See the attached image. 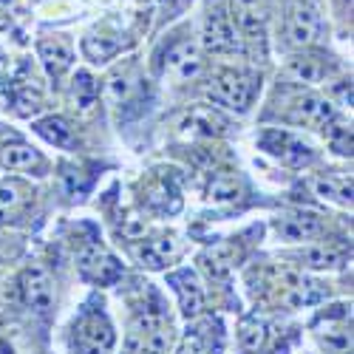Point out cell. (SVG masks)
Instances as JSON below:
<instances>
[{
	"mask_svg": "<svg viewBox=\"0 0 354 354\" xmlns=\"http://www.w3.org/2000/svg\"><path fill=\"white\" fill-rule=\"evenodd\" d=\"M113 326L100 309H88L74 320L71 329V351L74 354H111L113 348Z\"/></svg>",
	"mask_w": 354,
	"mask_h": 354,
	"instance_id": "6da1fadb",
	"label": "cell"
},
{
	"mask_svg": "<svg viewBox=\"0 0 354 354\" xmlns=\"http://www.w3.org/2000/svg\"><path fill=\"white\" fill-rule=\"evenodd\" d=\"M170 348V323L159 309H145L131 326L125 354H167Z\"/></svg>",
	"mask_w": 354,
	"mask_h": 354,
	"instance_id": "7a4b0ae2",
	"label": "cell"
},
{
	"mask_svg": "<svg viewBox=\"0 0 354 354\" xmlns=\"http://www.w3.org/2000/svg\"><path fill=\"white\" fill-rule=\"evenodd\" d=\"M261 88L258 77L255 74H247V71H227L221 74L213 85H210V100L218 102V105H227L232 111L244 113L255 97V91Z\"/></svg>",
	"mask_w": 354,
	"mask_h": 354,
	"instance_id": "3957f363",
	"label": "cell"
},
{
	"mask_svg": "<svg viewBox=\"0 0 354 354\" xmlns=\"http://www.w3.org/2000/svg\"><path fill=\"white\" fill-rule=\"evenodd\" d=\"M258 145L270 156L281 159L289 167H304V165H309L315 159L312 147L304 139H298L295 133H286V131H267V133H261L258 136Z\"/></svg>",
	"mask_w": 354,
	"mask_h": 354,
	"instance_id": "277c9868",
	"label": "cell"
},
{
	"mask_svg": "<svg viewBox=\"0 0 354 354\" xmlns=\"http://www.w3.org/2000/svg\"><path fill=\"white\" fill-rule=\"evenodd\" d=\"M77 267H80V272H82L85 281H94V283H113L116 278L122 275L120 261H116L108 250L97 247V244L85 247L77 255Z\"/></svg>",
	"mask_w": 354,
	"mask_h": 354,
	"instance_id": "5b68a950",
	"label": "cell"
},
{
	"mask_svg": "<svg viewBox=\"0 0 354 354\" xmlns=\"http://www.w3.org/2000/svg\"><path fill=\"white\" fill-rule=\"evenodd\" d=\"M204 48L213 51V54H232L241 48V40H239V32L230 20V15H224L221 9H213L204 20V37H201Z\"/></svg>",
	"mask_w": 354,
	"mask_h": 354,
	"instance_id": "8992f818",
	"label": "cell"
},
{
	"mask_svg": "<svg viewBox=\"0 0 354 354\" xmlns=\"http://www.w3.org/2000/svg\"><path fill=\"white\" fill-rule=\"evenodd\" d=\"M20 292H23V304L40 315H46L54 306V283L43 267H32L23 272Z\"/></svg>",
	"mask_w": 354,
	"mask_h": 354,
	"instance_id": "52a82bcc",
	"label": "cell"
},
{
	"mask_svg": "<svg viewBox=\"0 0 354 354\" xmlns=\"http://www.w3.org/2000/svg\"><path fill=\"white\" fill-rule=\"evenodd\" d=\"M320 9L315 3H298L289 17V43L292 46H309L320 35Z\"/></svg>",
	"mask_w": 354,
	"mask_h": 354,
	"instance_id": "ba28073f",
	"label": "cell"
},
{
	"mask_svg": "<svg viewBox=\"0 0 354 354\" xmlns=\"http://www.w3.org/2000/svg\"><path fill=\"white\" fill-rule=\"evenodd\" d=\"M201 74V57L190 43H182L167 51L165 57V77L176 80V82H187L193 77Z\"/></svg>",
	"mask_w": 354,
	"mask_h": 354,
	"instance_id": "9c48e42d",
	"label": "cell"
},
{
	"mask_svg": "<svg viewBox=\"0 0 354 354\" xmlns=\"http://www.w3.org/2000/svg\"><path fill=\"white\" fill-rule=\"evenodd\" d=\"M292 120L304 122V125H312V128H326L329 122H335V108H332L329 100L306 94V97H301L298 102H295Z\"/></svg>",
	"mask_w": 354,
	"mask_h": 354,
	"instance_id": "30bf717a",
	"label": "cell"
},
{
	"mask_svg": "<svg viewBox=\"0 0 354 354\" xmlns=\"http://www.w3.org/2000/svg\"><path fill=\"white\" fill-rule=\"evenodd\" d=\"M170 283L176 286V295H179L182 312H185L187 317L201 315V309H204V289H201L198 278H196L190 270H182V272L170 275Z\"/></svg>",
	"mask_w": 354,
	"mask_h": 354,
	"instance_id": "8fae6325",
	"label": "cell"
},
{
	"mask_svg": "<svg viewBox=\"0 0 354 354\" xmlns=\"http://www.w3.org/2000/svg\"><path fill=\"white\" fill-rule=\"evenodd\" d=\"M320 230H323V221L315 213H295V216H283L281 221H275V232L286 241H306Z\"/></svg>",
	"mask_w": 354,
	"mask_h": 354,
	"instance_id": "7c38bea8",
	"label": "cell"
},
{
	"mask_svg": "<svg viewBox=\"0 0 354 354\" xmlns=\"http://www.w3.org/2000/svg\"><path fill=\"white\" fill-rule=\"evenodd\" d=\"M235 23L244 35H261L267 23V3L263 0H232Z\"/></svg>",
	"mask_w": 354,
	"mask_h": 354,
	"instance_id": "4fadbf2b",
	"label": "cell"
},
{
	"mask_svg": "<svg viewBox=\"0 0 354 354\" xmlns=\"http://www.w3.org/2000/svg\"><path fill=\"white\" fill-rule=\"evenodd\" d=\"M37 54L43 66L48 68V74H63L71 60H74V51H71V43L63 40V37H51V40H40L37 43Z\"/></svg>",
	"mask_w": 354,
	"mask_h": 354,
	"instance_id": "5bb4252c",
	"label": "cell"
},
{
	"mask_svg": "<svg viewBox=\"0 0 354 354\" xmlns=\"http://www.w3.org/2000/svg\"><path fill=\"white\" fill-rule=\"evenodd\" d=\"M176 255H179V241H176L173 235H159V239L147 241V244L139 250L142 263H145V267H153V270L165 267V263L173 261Z\"/></svg>",
	"mask_w": 354,
	"mask_h": 354,
	"instance_id": "9a60e30c",
	"label": "cell"
},
{
	"mask_svg": "<svg viewBox=\"0 0 354 354\" xmlns=\"http://www.w3.org/2000/svg\"><path fill=\"white\" fill-rule=\"evenodd\" d=\"M35 128H37V133H40L46 142H51V145H57V147H71V142H74L71 128L60 120V116H48V120L37 122Z\"/></svg>",
	"mask_w": 354,
	"mask_h": 354,
	"instance_id": "2e32d148",
	"label": "cell"
},
{
	"mask_svg": "<svg viewBox=\"0 0 354 354\" xmlns=\"http://www.w3.org/2000/svg\"><path fill=\"white\" fill-rule=\"evenodd\" d=\"M207 193H210V201H216V204H232V201L241 198V185L235 182L232 176L221 173V176H216V179L210 182Z\"/></svg>",
	"mask_w": 354,
	"mask_h": 354,
	"instance_id": "e0dca14e",
	"label": "cell"
},
{
	"mask_svg": "<svg viewBox=\"0 0 354 354\" xmlns=\"http://www.w3.org/2000/svg\"><path fill=\"white\" fill-rule=\"evenodd\" d=\"M304 261L309 263V267L315 270H335L343 263V252L335 250V247H326V244H320V247H309L304 252Z\"/></svg>",
	"mask_w": 354,
	"mask_h": 354,
	"instance_id": "ac0fdd59",
	"label": "cell"
},
{
	"mask_svg": "<svg viewBox=\"0 0 354 354\" xmlns=\"http://www.w3.org/2000/svg\"><path fill=\"white\" fill-rule=\"evenodd\" d=\"M315 190H317V196L329 198L335 204H351V182L348 179H317Z\"/></svg>",
	"mask_w": 354,
	"mask_h": 354,
	"instance_id": "d6986e66",
	"label": "cell"
},
{
	"mask_svg": "<svg viewBox=\"0 0 354 354\" xmlns=\"http://www.w3.org/2000/svg\"><path fill=\"white\" fill-rule=\"evenodd\" d=\"M289 74L295 80H301V82H320L323 77L329 74V68L323 66L320 60H315V57H304V60H295L289 66Z\"/></svg>",
	"mask_w": 354,
	"mask_h": 354,
	"instance_id": "ffe728a7",
	"label": "cell"
},
{
	"mask_svg": "<svg viewBox=\"0 0 354 354\" xmlns=\"http://www.w3.org/2000/svg\"><path fill=\"white\" fill-rule=\"evenodd\" d=\"M218 125H221V120L216 113H210V111H193L185 120V131L201 133V136H213L218 131Z\"/></svg>",
	"mask_w": 354,
	"mask_h": 354,
	"instance_id": "44dd1931",
	"label": "cell"
},
{
	"mask_svg": "<svg viewBox=\"0 0 354 354\" xmlns=\"http://www.w3.org/2000/svg\"><path fill=\"white\" fill-rule=\"evenodd\" d=\"M3 162L12 167V170H32L35 165H40V156L26 145H15V147H6L3 153Z\"/></svg>",
	"mask_w": 354,
	"mask_h": 354,
	"instance_id": "7402d4cb",
	"label": "cell"
},
{
	"mask_svg": "<svg viewBox=\"0 0 354 354\" xmlns=\"http://www.w3.org/2000/svg\"><path fill=\"white\" fill-rule=\"evenodd\" d=\"M263 337H267V326H263V323H258V320H247L244 326H241V332H239L241 348H244L247 354L258 351V348L263 346Z\"/></svg>",
	"mask_w": 354,
	"mask_h": 354,
	"instance_id": "603a6c76",
	"label": "cell"
},
{
	"mask_svg": "<svg viewBox=\"0 0 354 354\" xmlns=\"http://www.w3.org/2000/svg\"><path fill=\"white\" fill-rule=\"evenodd\" d=\"M94 91H97V88H94V80L88 77L85 71H82V74H77V82H74V97H77V102H80L82 108L91 105Z\"/></svg>",
	"mask_w": 354,
	"mask_h": 354,
	"instance_id": "cb8c5ba5",
	"label": "cell"
},
{
	"mask_svg": "<svg viewBox=\"0 0 354 354\" xmlns=\"http://www.w3.org/2000/svg\"><path fill=\"white\" fill-rule=\"evenodd\" d=\"M326 131H329V142H332V147L337 153H351V136H348V131L343 128V125H335V122H329L326 125Z\"/></svg>",
	"mask_w": 354,
	"mask_h": 354,
	"instance_id": "d4e9b609",
	"label": "cell"
},
{
	"mask_svg": "<svg viewBox=\"0 0 354 354\" xmlns=\"http://www.w3.org/2000/svg\"><path fill=\"white\" fill-rule=\"evenodd\" d=\"M17 201H20V196H17V187L15 185H3V187H0V213H6L9 207H15Z\"/></svg>",
	"mask_w": 354,
	"mask_h": 354,
	"instance_id": "484cf974",
	"label": "cell"
},
{
	"mask_svg": "<svg viewBox=\"0 0 354 354\" xmlns=\"http://www.w3.org/2000/svg\"><path fill=\"white\" fill-rule=\"evenodd\" d=\"M179 354H204V351H201V346H198V340H196V337H187V340L182 343Z\"/></svg>",
	"mask_w": 354,
	"mask_h": 354,
	"instance_id": "4316f807",
	"label": "cell"
},
{
	"mask_svg": "<svg viewBox=\"0 0 354 354\" xmlns=\"http://www.w3.org/2000/svg\"><path fill=\"white\" fill-rule=\"evenodd\" d=\"M0 354H15V351H12V346H9V343L0 340Z\"/></svg>",
	"mask_w": 354,
	"mask_h": 354,
	"instance_id": "83f0119b",
	"label": "cell"
}]
</instances>
